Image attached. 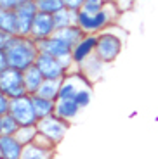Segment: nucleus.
I'll return each instance as SVG.
<instances>
[{
    "mask_svg": "<svg viewBox=\"0 0 158 159\" xmlns=\"http://www.w3.org/2000/svg\"><path fill=\"white\" fill-rule=\"evenodd\" d=\"M70 126L71 125L68 123V121L61 119L59 116H56V114L38 119V123H37L38 133H42L54 147H57V145L66 139V133H68V130H70Z\"/></svg>",
    "mask_w": 158,
    "mask_h": 159,
    "instance_id": "obj_4",
    "label": "nucleus"
},
{
    "mask_svg": "<svg viewBox=\"0 0 158 159\" xmlns=\"http://www.w3.org/2000/svg\"><path fill=\"white\" fill-rule=\"evenodd\" d=\"M0 92L5 93L11 100L30 95L26 90V85H24L23 71L14 68H7L4 71H0Z\"/></svg>",
    "mask_w": 158,
    "mask_h": 159,
    "instance_id": "obj_5",
    "label": "nucleus"
},
{
    "mask_svg": "<svg viewBox=\"0 0 158 159\" xmlns=\"http://www.w3.org/2000/svg\"><path fill=\"white\" fill-rule=\"evenodd\" d=\"M77 17H78V12L75 11H70V9H61L59 12L54 14V24H56V30H63L68 28V26H73L77 24Z\"/></svg>",
    "mask_w": 158,
    "mask_h": 159,
    "instance_id": "obj_19",
    "label": "nucleus"
},
{
    "mask_svg": "<svg viewBox=\"0 0 158 159\" xmlns=\"http://www.w3.org/2000/svg\"><path fill=\"white\" fill-rule=\"evenodd\" d=\"M33 143H37V145H42V147H54V145H52V143L49 142V140L45 139L42 133H38V135H37V139H35V142H33ZM54 149H56V147H54Z\"/></svg>",
    "mask_w": 158,
    "mask_h": 159,
    "instance_id": "obj_30",
    "label": "nucleus"
},
{
    "mask_svg": "<svg viewBox=\"0 0 158 159\" xmlns=\"http://www.w3.org/2000/svg\"><path fill=\"white\" fill-rule=\"evenodd\" d=\"M113 4L116 5V9H118L120 14H127V12H131L132 9L136 7L137 0H115Z\"/></svg>",
    "mask_w": 158,
    "mask_h": 159,
    "instance_id": "obj_24",
    "label": "nucleus"
},
{
    "mask_svg": "<svg viewBox=\"0 0 158 159\" xmlns=\"http://www.w3.org/2000/svg\"><path fill=\"white\" fill-rule=\"evenodd\" d=\"M24 75V85H26V90L30 95H33V93H37L40 88V85L44 83V75L40 73V69L37 68V66H32V68H28L26 71H23Z\"/></svg>",
    "mask_w": 158,
    "mask_h": 159,
    "instance_id": "obj_16",
    "label": "nucleus"
},
{
    "mask_svg": "<svg viewBox=\"0 0 158 159\" xmlns=\"http://www.w3.org/2000/svg\"><path fill=\"white\" fill-rule=\"evenodd\" d=\"M122 16L113 2L104 4V7L97 12H89V11H78L77 24H78L85 35H99L104 30H108L111 24H116L118 17Z\"/></svg>",
    "mask_w": 158,
    "mask_h": 159,
    "instance_id": "obj_2",
    "label": "nucleus"
},
{
    "mask_svg": "<svg viewBox=\"0 0 158 159\" xmlns=\"http://www.w3.org/2000/svg\"><path fill=\"white\" fill-rule=\"evenodd\" d=\"M9 114L19 123V126H37V123H38V116H37L35 107H33L32 95L12 99Z\"/></svg>",
    "mask_w": 158,
    "mask_h": 159,
    "instance_id": "obj_6",
    "label": "nucleus"
},
{
    "mask_svg": "<svg viewBox=\"0 0 158 159\" xmlns=\"http://www.w3.org/2000/svg\"><path fill=\"white\" fill-rule=\"evenodd\" d=\"M110 2H115V0H104V4H110Z\"/></svg>",
    "mask_w": 158,
    "mask_h": 159,
    "instance_id": "obj_33",
    "label": "nucleus"
},
{
    "mask_svg": "<svg viewBox=\"0 0 158 159\" xmlns=\"http://www.w3.org/2000/svg\"><path fill=\"white\" fill-rule=\"evenodd\" d=\"M0 135H2V116H0Z\"/></svg>",
    "mask_w": 158,
    "mask_h": 159,
    "instance_id": "obj_32",
    "label": "nucleus"
},
{
    "mask_svg": "<svg viewBox=\"0 0 158 159\" xmlns=\"http://www.w3.org/2000/svg\"><path fill=\"white\" fill-rule=\"evenodd\" d=\"M83 109L78 106L77 100H70V99H57L56 100V116H59L61 119L68 121L70 125H73L78 119V116L82 114Z\"/></svg>",
    "mask_w": 158,
    "mask_h": 159,
    "instance_id": "obj_13",
    "label": "nucleus"
},
{
    "mask_svg": "<svg viewBox=\"0 0 158 159\" xmlns=\"http://www.w3.org/2000/svg\"><path fill=\"white\" fill-rule=\"evenodd\" d=\"M56 149L54 147H42L37 143H30L24 145L21 159H54Z\"/></svg>",
    "mask_w": 158,
    "mask_h": 159,
    "instance_id": "obj_15",
    "label": "nucleus"
},
{
    "mask_svg": "<svg viewBox=\"0 0 158 159\" xmlns=\"http://www.w3.org/2000/svg\"><path fill=\"white\" fill-rule=\"evenodd\" d=\"M54 35L57 36V38H61L63 42H66V43L70 45L71 48H73V47H75V45L80 42V40L85 36V33L82 31V28H80L78 24H73V26H68V28L57 30Z\"/></svg>",
    "mask_w": 158,
    "mask_h": 159,
    "instance_id": "obj_18",
    "label": "nucleus"
},
{
    "mask_svg": "<svg viewBox=\"0 0 158 159\" xmlns=\"http://www.w3.org/2000/svg\"><path fill=\"white\" fill-rule=\"evenodd\" d=\"M9 68V57H7V52L5 50H0V71Z\"/></svg>",
    "mask_w": 158,
    "mask_h": 159,
    "instance_id": "obj_31",
    "label": "nucleus"
},
{
    "mask_svg": "<svg viewBox=\"0 0 158 159\" xmlns=\"http://www.w3.org/2000/svg\"><path fill=\"white\" fill-rule=\"evenodd\" d=\"M5 52H7L9 57V68L19 69V71H26L28 68L35 66V61L40 54L35 40L32 36H21V35L12 36Z\"/></svg>",
    "mask_w": 158,
    "mask_h": 159,
    "instance_id": "obj_1",
    "label": "nucleus"
},
{
    "mask_svg": "<svg viewBox=\"0 0 158 159\" xmlns=\"http://www.w3.org/2000/svg\"><path fill=\"white\" fill-rule=\"evenodd\" d=\"M32 102H33V107H35V112H37V116H38V119L52 116L56 112V100L45 99V97H40V95H37V93H33Z\"/></svg>",
    "mask_w": 158,
    "mask_h": 159,
    "instance_id": "obj_17",
    "label": "nucleus"
},
{
    "mask_svg": "<svg viewBox=\"0 0 158 159\" xmlns=\"http://www.w3.org/2000/svg\"><path fill=\"white\" fill-rule=\"evenodd\" d=\"M37 135H38V128L37 126H19V130L14 133V137H16L23 145L33 143L37 139Z\"/></svg>",
    "mask_w": 158,
    "mask_h": 159,
    "instance_id": "obj_21",
    "label": "nucleus"
},
{
    "mask_svg": "<svg viewBox=\"0 0 158 159\" xmlns=\"http://www.w3.org/2000/svg\"><path fill=\"white\" fill-rule=\"evenodd\" d=\"M63 2H64V7L70 9V11H75V12L82 11L83 4H85V0H63Z\"/></svg>",
    "mask_w": 158,
    "mask_h": 159,
    "instance_id": "obj_28",
    "label": "nucleus"
},
{
    "mask_svg": "<svg viewBox=\"0 0 158 159\" xmlns=\"http://www.w3.org/2000/svg\"><path fill=\"white\" fill-rule=\"evenodd\" d=\"M24 145L14 135H0V156L4 159H21Z\"/></svg>",
    "mask_w": 158,
    "mask_h": 159,
    "instance_id": "obj_14",
    "label": "nucleus"
},
{
    "mask_svg": "<svg viewBox=\"0 0 158 159\" xmlns=\"http://www.w3.org/2000/svg\"><path fill=\"white\" fill-rule=\"evenodd\" d=\"M38 12H45V14H52L59 12L61 9H64V2L63 0H35Z\"/></svg>",
    "mask_w": 158,
    "mask_h": 159,
    "instance_id": "obj_22",
    "label": "nucleus"
},
{
    "mask_svg": "<svg viewBox=\"0 0 158 159\" xmlns=\"http://www.w3.org/2000/svg\"><path fill=\"white\" fill-rule=\"evenodd\" d=\"M106 66L108 64H104L103 61L94 54V56H91L89 59L83 61L77 69H78V71L82 73V75L85 76L92 85H96L99 80L103 78V73H104V68H106Z\"/></svg>",
    "mask_w": 158,
    "mask_h": 159,
    "instance_id": "obj_12",
    "label": "nucleus"
},
{
    "mask_svg": "<svg viewBox=\"0 0 158 159\" xmlns=\"http://www.w3.org/2000/svg\"><path fill=\"white\" fill-rule=\"evenodd\" d=\"M37 45H38L40 54H49V56H54L57 59L71 57V47L61 38H57L56 35H52L51 38L40 40V42H37Z\"/></svg>",
    "mask_w": 158,
    "mask_h": 159,
    "instance_id": "obj_10",
    "label": "nucleus"
},
{
    "mask_svg": "<svg viewBox=\"0 0 158 159\" xmlns=\"http://www.w3.org/2000/svg\"><path fill=\"white\" fill-rule=\"evenodd\" d=\"M0 157H2V156H0Z\"/></svg>",
    "mask_w": 158,
    "mask_h": 159,
    "instance_id": "obj_35",
    "label": "nucleus"
},
{
    "mask_svg": "<svg viewBox=\"0 0 158 159\" xmlns=\"http://www.w3.org/2000/svg\"><path fill=\"white\" fill-rule=\"evenodd\" d=\"M35 66L40 69L45 80H63L68 75V69L64 68L63 61L49 54H38Z\"/></svg>",
    "mask_w": 158,
    "mask_h": 159,
    "instance_id": "obj_7",
    "label": "nucleus"
},
{
    "mask_svg": "<svg viewBox=\"0 0 158 159\" xmlns=\"http://www.w3.org/2000/svg\"><path fill=\"white\" fill-rule=\"evenodd\" d=\"M104 7V0H85L83 4V11L89 12H97Z\"/></svg>",
    "mask_w": 158,
    "mask_h": 159,
    "instance_id": "obj_25",
    "label": "nucleus"
},
{
    "mask_svg": "<svg viewBox=\"0 0 158 159\" xmlns=\"http://www.w3.org/2000/svg\"><path fill=\"white\" fill-rule=\"evenodd\" d=\"M19 130V123L11 114L2 116V135H14Z\"/></svg>",
    "mask_w": 158,
    "mask_h": 159,
    "instance_id": "obj_23",
    "label": "nucleus"
},
{
    "mask_svg": "<svg viewBox=\"0 0 158 159\" xmlns=\"http://www.w3.org/2000/svg\"><path fill=\"white\" fill-rule=\"evenodd\" d=\"M56 31L57 30H56V24H54V16L52 14H45V12H38L35 16V19H33L30 36L35 42H40V40L51 38Z\"/></svg>",
    "mask_w": 158,
    "mask_h": 159,
    "instance_id": "obj_9",
    "label": "nucleus"
},
{
    "mask_svg": "<svg viewBox=\"0 0 158 159\" xmlns=\"http://www.w3.org/2000/svg\"><path fill=\"white\" fill-rule=\"evenodd\" d=\"M26 0H0V7H4L5 11H16L19 5H23Z\"/></svg>",
    "mask_w": 158,
    "mask_h": 159,
    "instance_id": "obj_27",
    "label": "nucleus"
},
{
    "mask_svg": "<svg viewBox=\"0 0 158 159\" xmlns=\"http://www.w3.org/2000/svg\"><path fill=\"white\" fill-rule=\"evenodd\" d=\"M59 88H61V80H44V83L40 85L37 95L51 99V100H57Z\"/></svg>",
    "mask_w": 158,
    "mask_h": 159,
    "instance_id": "obj_20",
    "label": "nucleus"
},
{
    "mask_svg": "<svg viewBox=\"0 0 158 159\" xmlns=\"http://www.w3.org/2000/svg\"><path fill=\"white\" fill-rule=\"evenodd\" d=\"M9 111H11V99L0 92V116L9 114Z\"/></svg>",
    "mask_w": 158,
    "mask_h": 159,
    "instance_id": "obj_26",
    "label": "nucleus"
},
{
    "mask_svg": "<svg viewBox=\"0 0 158 159\" xmlns=\"http://www.w3.org/2000/svg\"><path fill=\"white\" fill-rule=\"evenodd\" d=\"M96 45H97V35H85L75 47L71 48V59H73L77 68H78L85 59L94 56Z\"/></svg>",
    "mask_w": 158,
    "mask_h": 159,
    "instance_id": "obj_11",
    "label": "nucleus"
},
{
    "mask_svg": "<svg viewBox=\"0 0 158 159\" xmlns=\"http://www.w3.org/2000/svg\"><path fill=\"white\" fill-rule=\"evenodd\" d=\"M16 17H17V35L21 36H30L32 31V24L35 16L38 14V7H37L35 0H26L23 5L16 9Z\"/></svg>",
    "mask_w": 158,
    "mask_h": 159,
    "instance_id": "obj_8",
    "label": "nucleus"
},
{
    "mask_svg": "<svg viewBox=\"0 0 158 159\" xmlns=\"http://www.w3.org/2000/svg\"><path fill=\"white\" fill-rule=\"evenodd\" d=\"M12 35H9V33H5L4 30H0V50H5L9 45V42H11Z\"/></svg>",
    "mask_w": 158,
    "mask_h": 159,
    "instance_id": "obj_29",
    "label": "nucleus"
},
{
    "mask_svg": "<svg viewBox=\"0 0 158 159\" xmlns=\"http://www.w3.org/2000/svg\"><path fill=\"white\" fill-rule=\"evenodd\" d=\"M127 40V33L118 24H111L108 30L97 35V45H96V56L104 64H111L118 59L122 54L123 45Z\"/></svg>",
    "mask_w": 158,
    "mask_h": 159,
    "instance_id": "obj_3",
    "label": "nucleus"
},
{
    "mask_svg": "<svg viewBox=\"0 0 158 159\" xmlns=\"http://www.w3.org/2000/svg\"><path fill=\"white\" fill-rule=\"evenodd\" d=\"M0 159H4V157H0Z\"/></svg>",
    "mask_w": 158,
    "mask_h": 159,
    "instance_id": "obj_34",
    "label": "nucleus"
}]
</instances>
